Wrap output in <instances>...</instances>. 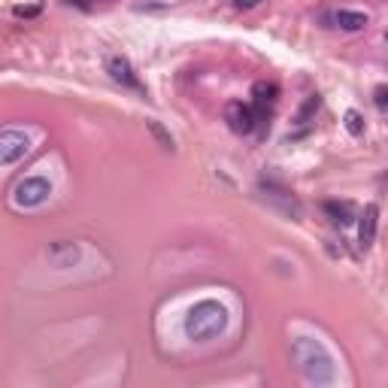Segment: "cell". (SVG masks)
<instances>
[{
	"label": "cell",
	"instance_id": "cell-1",
	"mask_svg": "<svg viewBox=\"0 0 388 388\" xmlns=\"http://www.w3.org/2000/svg\"><path fill=\"white\" fill-rule=\"evenodd\" d=\"M225 325H228V310L221 307L219 300H200V303H194L191 312L186 316V334L191 340H198V343L219 337L221 331H225Z\"/></svg>",
	"mask_w": 388,
	"mask_h": 388
},
{
	"label": "cell",
	"instance_id": "cell-2",
	"mask_svg": "<svg viewBox=\"0 0 388 388\" xmlns=\"http://www.w3.org/2000/svg\"><path fill=\"white\" fill-rule=\"evenodd\" d=\"M294 358H298L300 370L310 382L334 380V361H331V355L319 343H312V340H298V343H294Z\"/></svg>",
	"mask_w": 388,
	"mask_h": 388
},
{
	"label": "cell",
	"instance_id": "cell-3",
	"mask_svg": "<svg viewBox=\"0 0 388 388\" xmlns=\"http://www.w3.org/2000/svg\"><path fill=\"white\" fill-rule=\"evenodd\" d=\"M52 194V186H49V179H43V176H27L22 179L15 186V203L18 207H25V209H31V207H40V203H46V198Z\"/></svg>",
	"mask_w": 388,
	"mask_h": 388
},
{
	"label": "cell",
	"instance_id": "cell-4",
	"mask_svg": "<svg viewBox=\"0 0 388 388\" xmlns=\"http://www.w3.org/2000/svg\"><path fill=\"white\" fill-rule=\"evenodd\" d=\"M27 149H31V137L18 127H6L0 131V164H15L22 161Z\"/></svg>",
	"mask_w": 388,
	"mask_h": 388
},
{
	"label": "cell",
	"instance_id": "cell-5",
	"mask_svg": "<svg viewBox=\"0 0 388 388\" xmlns=\"http://www.w3.org/2000/svg\"><path fill=\"white\" fill-rule=\"evenodd\" d=\"M225 122L234 134H252L255 125H258V116H255L252 106L243 104V100H230L225 106Z\"/></svg>",
	"mask_w": 388,
	"mask_h": 388
},
{
	"label": "cell",
	"instance_id": "cell-6",
	"mask_svg": "<svg viewBox=\"0 0 388 388\" xmlns=\"http://www.w3.org/2000/svg\"><path fill=\"white\" fill-rule=\"evenodd\" d=\"M276 100H279V85L276 82H255L252 85V109L255 116H267L270 109L276 106Z\"/></svg>",
	"mask_w": 388,
	"mask_h": 388
},
{
	"label": "cell",
	"instance_id": "cell-7",
	"mask_svg": "<svg viewBox=\"0 0 388 388\" xmlns=\"http://www.w3.org/2000/svg\"><path fill=\"white\" fill-rule=\"evenodd\" d=\"M106 70H109V76H113L116 82H122V85H127V88H143L140 79H137V73H134V67H131V61L122 58V55L109 58L106 61Z\"/></svg>",
	"mask_w": 388,
	"mask_h": 388
},
{
	"label": "cell",
	"instance_id": "cell-8",
	"mask_svg": "<svg viewBox=\"0 0 388 388\" xmlns=\"http://www.w3.org/2000/svg\"><path fill=\"white\" fill-rule=\"evenodd\" d=\"M376 221H380V207H376V203H367L364 212H361V221H358V240H361L364 249H370L373 240H376Z\"/></svg>",
	"mask_w": 388,
	"mask_h": 388
},
{
	"label": "cell",
	"instance_id": "cell-9",
	"mask_svg": "<svg viewBox=\"0 0 388 388\" xmlns=\"http://www.w3.org/2000/svg\"><path fill=\"white\" fill-rule=\"evenodd\" d=\"M49 261L55 267H70L79 261V246L76 243H67V240H58V243L49 246Z\"/></svg>",
	"mask_w": 388,
	"mask_h": 388
},
{
	"label": "cell",
	"instance_id": "cell-10",
	"mask_svg": "<svg viewBox=\"0 0 388 388\" xmlns=\"http://www.w3.org/2000/svg\"><path fill=\"white\" fill-rule=\"evenodd\" d=\"M334 22L343 27V31H364V27L370 25V18H367V13H355V9H340V13H334Z\"/></svg>",
	"mask_w": 388,
	"mask_h": 388
},
{
	"label": "cell",
	"instance_id": "cell-11",
	"mask_svg": "<svg viewBox=\"0 0 388 388\" xmlns=\"http://www.w3.org/2000/svg\"><path fill=\"white\" fill-rule=\"evenodd\" d=\"M325 212L337 221V225H349V221H352V207H349V203L328 200V203H325Z\"/></svg>",
	"mask_w": 388,
	"mask_h": 388
},
{
	"label": "cell",
	"instance_id": "cell-12",
	"mask_svg": "<svg viewBox=\"0 0 388 388\" xmlns=\"http://www.w3.org/2000/svg\"><path fill=\"white\" fill-rule=\"evenodd\" d=\"M346 131L355 134V137L364 134V118H361V113H358V109H349V113H346Z\"/></svg>",
	"mask_w": 388,
	"mask_h": 388
},
{
	"label": "cell",
	"instance_id": "cell-13",
	"mask_svg": "<svg viewBox=\"0 0 388 388\" xmlns=\"http://www.w3.org/2000/svg\"><path fill=\"white\" fill-rule=\"evenodd\" d=\"M149 131H152V137H155V140L161 143V149L173 152V137H170L167 131H164V127H161V122H149Z\"/></svg>",
	"mask_w": 388,
	"mask_h": 388
},
{
	"label": "cell",
	"instance_id": "cell-14",
	"mask_svg": "<svg viewBox=\"0 0 388 388\" xmlns=\"http://www.w3.org/2000/svg\"><path fill=\"white\" fill-rule=\"evenodd\" d=\"M40 13H43L40 6H15V9H13L15 18H34V15H40Z\"/></svg>",
	"mask_w": 388,
	"mask_h": 388
},
{
	"label": "cell",
	"instance_id": "cell-15",
	"mask_svg": "<svg viewBox=\"0 0 388 388\" xmlns=\"http://www.w3.org/2000/svg\"><path fill=\"white\" fill-rule=\"evenodd\" d=\"M373 100H376V106H380V109H385V104H388V88H385V85H380V88H376Z\"/></svg>",
	"mask_w": 388,
	"mask_h": 388
},
{
	"label": "cell",
	"instance_id": "cell-16",
	"mask_svg": "<svg viewBox=\"0 0 388 388\" xmlns=\"http://www.w3.org/2000/svg\"><path fill=\"white\" fill-rule=\"evenodd\" d=\"M258 4H261V0H237L240 9H252V6H258Z\"/></svg>",
	"mask_w": 388,
	"mask_h": 388
},
{
	"label": "cell",
	"instance_id": "cell-17",
	"mask_svg": "<svg viewBox=\"0 0 388 388\" xmlns=\"http://www.w3.org/2000/svg\"><path fill=\"white\" fill-rule=\"evenodd\" d=\"M67 4H76L79 9H88V4H85V0H67Z\"/></svg>",
	"mask_w": 388,
	"mask_h": 388
}]
</instances>
